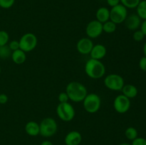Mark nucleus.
<instances>
[{"label":"nucleus","instance_id":"obj_33","mask_svg":"<svg viewBox=\"0 0 146 145\" xmlns=\"http://www.w3.org/2000/svg\"><path fill=\"white\" fill-rule=\"evenodd\" d=\"M140 29L142 31V32L143 33L145 36H146V19L143 20L141 23V27H140Z\"/></svg>","mask_w":146,"mask_h":145},{"label":"nucleus","instance_id":"obj_18","mask_svg":"<svg viewBox=\"0 0 146 145\" xmlns=\"http://www.w3.org/2000/svg\"><path fill=\"white\" fill-rule=\"evenodd\" d=\"M11 58L14 63L17 64V65H21V64L24 63L27 60V55H26V53L22 50L18 49L12 51Z\"/></svg>","mask_w":146,"mask_h":145},{"label":"nucleus","instance_id":"obj_28","mask_svg":"<svg viewBox=\"0 0 146 145\" xmlns=\"http://www.w3.org/2000/svg\"><path fill=\"white\" fill-rule=\"evenodd\" d=\"M58 100L59 101V103H64V102H68L69 100L68 95L66 92H60L58 96Z\"/></svg>","mask_w":146,"mask_h":145},{"label":"nucleus","instance_id":"obj_23","mask_svg":"<svg viewBox=\"0 0 146 145\" xmlns=\"http://www.w3.org/2000/svg\"><path fill=\"white\" fill-rule=\"evenodd\" d=\"M141 0H120L122 5L127 9H135Z\"/></svg>","mask_w":146,"mask_h":145},{"label":"nucleus","instance_id":"obj_27","mask_svg":"<svg viewBox=\"0 0 146 145\" xmlns=\"http://www.w3.org/2000/svg\"><path fill=\"white\" fill-rule=\"evenodd\" d=\"M9 47L10 49L11 50V51H14L16 50L20 49L19 46V41H17V40H13V41H10L9 43Z\"/></svg>","mask_w":146,"mask_h":145},{"label":"nucleus","instance_id":"obj_29","mask_svg":"<svg viewBox=\"0 0 146 145\" xmlns=\"http://www.w3.org/2000/svg\"><path fill=\"white\" fill-rule=\"evenodd\" d=\"M131 145H146V139L143 137H137L132 141Z\"/></svg>","mask_w":146,"mask_h":145},{"label":"nucleus","instance_id":"obj_34","mask_svg":"<svg viewBox=\"0 0 146 145\" xmlns=\"http://www.w3.org/2000/svg\"><path fill=\"white\" fill-rule=\"evenodd\" d=\"M40 145H54V144H53L52 142H50V141L44 140V141H43L42 142H41V144H40Z\"/></svg>","mask_w":146,"mask_h":145},{"label":"nucleus","instance_id":"obj_9","mask_svg":"<svg viewBox=\"0 0 146 145\" xmlns=\"http://www.w3.org/2000/svg\"><path fill=\"white\" fill-rule=\"evenodd\" d=\"M131 105V99L123 94L118 95L113 101L114 109L119 114L126 113L130 109Z\"/></svg>","mask_w":146,"mask_h":145},{"label":"nucleus","instance_id":"obj_1","mask_svg":"<svg viewBox=\"0 0 146 145\" xmlns=\"http://www.w3.org/2000/svg\"><path fill=\"white\" fill-rule=\"evenodd\" d=\"M65 92L68 95L69 100L74 102H83L88 94V91L84 85L77 81L70 82L66 85Z\"/></svg>","mask_w":146,"mask_h":145},{"label":"nucleus","instance_id":"obj_4","mask_svg":"<svg viewBox=\"0 0 146 145\" xmlns=\"http://www.w3.org/2000/svg\"><path fill=\"white\" fill-rule=\"evenodd\" d=\"M83 105L87 112L90 114L96 113L101 107V98L96 93H88L83 100Z\"/></svg>","mask_w":146,"mask_h":145},{"label":"nucleus","instance_id":"obj_20","mask_svg":"<svg viewBox=\"0 0 146 145\" xmlns=\"http://www.w3.org/2000/svg\"><path fill=\"white\" fill-rule=\"evenodd\" d=\"M116 25L117 24L109 20L103 24V31L107 34H113L116 30Z\"/></svg>","mask_w":146,"mask_h":145},{"label":"nucleus","instance_id":"obj_2","mask_svg":"<svg viewBox=\"0 0 146 145\" xmlns=\"http://www.w3.org/2000/svg\"><path fill=\"white\" fill-rule=\"evenodd\" d=\"M84 69L86 75L92 79H100L106 74V67L104 64L101 61L93 58L86 61Z\"/></svg>","mask_w":146,"mask_h":145},{"label":"nucleus","instance_id":"obj_14","mask_svg":"<svg viewBox=\"0 0 146 145\" xmlns=\"http://www.w3.org/2000/svg\"><path fill=\"white\" fill-rule=\"evenodd\" d=\"M106 47L103 45V44H98L94 45V47H93L92 50L90 53V55H91V58L101 61V59H103L106 55Z\"/></svg>","mask_w":146,"mask_h":145},{"label":"nucleus","instance_id":"obj_31","mask_svg":"<svg viewBox=\"0 0 146 145\" xmlns=\"http://www.w3.org/2000/svg\"><path fill=\"white\" fill-rule=\"evenodd\" d=\"M9 100V98L6 94L1 93L0 94V104L1 105H4L7 103Z\"/></svg>","mask_w":146,"mask_h":145},{"label":"nucleus","instance_id":"obj_3","mask_svg":"<svg viewBox=\"0 0 146 145\" xmlns=\"http://www.w3.org/2000/svg\"><path fill=\"white\" fill-rule=\"evenodd\" d=\"M39 134L43 137H51L56 134L58 130V125L52 117H46L39 123Z\"/></svg>","mask_w":146,"mask_h":145},{"label":"nucleus","instance_id":"obj_30","mask_svg":"<svg viewBox=\"0 0 146 145\" xmlns=\"http://www.w3.org/2000/svg\"><path fill=\"white\" fill-rule=\"evenodd\" d=\"M139 68L143 71H146V57L143 56L139 61Z\"/></svg>","mask_w":146,"mask_h":145},{"label":"nucleus","instance_id":"obj_36","mask_svg":"<svg viewBox=\"0 0 146 145\" xmlns=\"http://www.w3.org/2000/svg\"><path fill=\"white\" fill-rule=\"evenodd\" d=\"M119 145H131V144H128V143H121Z\"/></svg>","mask_w":146,"mask_h":145},{"label":"nucleus","instance_id":"obj_38","mask_svg":"<svg viewBox=\"0 0 146 145\" xmlns=\"http://www.w3.org/2000/svg\"><path fill=\"white\" fill-rule=\"evenodd\" d=\"M31 145H37V144H31Z\"/></svg>","mask_w":146,"mask_h":145},{"label":"nucleus","instance_id":"obj_8","mask_svg":"<svg viewBox=\"0 0 146 145\" xmlns=\"http://www.w3.org/2000/svg\"><path fill=\"white\" fill-rule=\"evenodd\" d=\"M20 49L25 53H29L34 50L38 44V39L36 35L32 33L24 34L19 39Z\"/></svg>","mask_w":146,"mask_h":145},{"label":"nucleus","instance_id":"obj_19","mask_svg":"<svg viewBox=\"0 0 146 145\" xmlns=\"http://www.w3.org/2000/svg\"><path fill=\"white\" fill-rule=\"evenodd\" d=\"M136 14L141 20L146 19V0H141L136 8Z\"/></svg>","mask_w":146,"mask_h":145},{"label":"nucleus","instance_id":"obj_7","mask_svg":"<svg viewBox=\"0 0 146 145\" xmlns=\"http://www.w3.org/2000/svg\"><path fill=\"white\" fill-rule=\"evenodd\" d=\"M128 16V9L121 4L111 7L110 10V20L115 24H121Z\"/></svg>","mask_w":146,"mask_h":145},{"label":"nucleus","instance_id":"obj_13","mask_svg":"<svg viewBox=\"0 0 146 145\" xmlns=\"http://www.w3.org/2000/svg\"><path fill=\"white\" fill-rule=\"evenodd\" d=\"M82 142V135L76 130L71 131L66 135L64 143L66 145H79Z\"/></svg>","mask_w":146,"mask_h":145},{"label":"nucleus","instance_id":"obj_16","mask_svg":"<svg viewBox=\"0 0 146 145\" xmlns=\"http://www.w3.org/2000/svg\"><path fill=\"white\" fill-rule=\"evenodd\" d=\"M96 20L101 24L106 22L110 20V10L107 7H102L97 9L96 12Z\"/></svg>","mask_w":146,"mask_h":145},{"label":"nucleus","instance_id":"obj_17","mask_svg":"<svg viewBox=\"0 0 146 145\" xmlns=\"http://www.w3.org/2000/svg\"><path fill=\"white\" fill-rule=\"evenodd\" d=\"M121 91L123 92V95L129 99L135 98L138 93V88L133 84H125Z\"/></svg>","mask_w":146,"mask_h":145},{"label":"nucleus","instance_id":"obj_15","mask_svg":"<svg viewBox=\"0 0 146 145\" xmlns=\"http://www.w3.org/2000/svg\"><path fill=\"white\" fill-rule=\"evenodd\" d=\"M26 133L31 136H36L40 133L39 124L35 121H30L28 122L25 125Z\"/></svg>","mask_w":146,"mask_h":145},{"label":"nucleus","instance_id":"obj_6","mask_svg":"<svg viewBox=\"0 0 146 145\" xmlns=\"http://www.w3.org/2000/svg\"><path fill=\"white\" fill-rule=\"evenodd\" d=\"M104 85L108 89L113 91H121L125 85L123 78L118 74H109L104 78Z\"/></svg>","mask_w":146,"mask_h":145},{"label":"nucleus","instance_id":"obj_35","mask_svg":"<svg viewBox=\"0 0 146 145\" xmlns=\"http://www.w3.org/2000/svg\"><path fill=\"white\" fill-rule=\"evenodd\" d=\"M143 52L144 56L146 57V42L144 44L143 47Z\"/></svg>","mask_w":146,"mask_h":145},{"label":"nucleus","instance_id":"obj_37","mask_svg":"<svg viewBox=\"0 0 146 145\" xmlns=\"http://www.w3.org/2000/svg\"><path fill=\"white\" fill-rule=\"evenodd\" d=\"M1 66H0V75H1Z\"/></svg>","mask_w":146,"mask_h":145},{"label":"nucleus","instance_id":"obj_32","mask_svg":"<svg viewBox=\"0 0 146 145\" xmlns=\"http://www.w3.org/2000/svg\"><path fill=\"white\" fill-rule=\"evenodd\" d=\"M106 1L108 6H110L111 7H113L115 6H117L118 4H121L120 0H106Z\"/></svg>","mask_w":146,"mask_h":145},{"label":"nucleus","instance_id":"obj_24","mask_svg":"<svg viewBox=\"0 0 146 145\" xmlns=\"http://www.w3.org/2000/svg\"><path fill=\"white\" fill-rule=\"evenodd\" d=\"M9 41V35L6 31H0V46L7 45Z\"/></svg>","mask_w":146,"mask_h":145},{"label":"nucleus","instance_id":"obj_11","mask_svg":"<svg viewBox=\"0 0 146 145\" xmlns=\"http://www.w3.org/2000/svg\"><path fill=\"white\" fill-rule=\"evenodd\" d=\"M94 47V43L89 38H81L76 44V50L82 55H88Z\"/></svg>","mask_w":146,"mask_h":145},{"label":"nucleus","instance_id":"obj_26","mask_svg":"<svg viewBox=\"0 0 146 145\" xmlns=\"http://www.w3.org/2000/svg\"><path fill=\"white\" fill-rule=\"evenodd\" d=\"M15 0H0V7L2 9H9L14 4Z\"/></svg>","mask_w":146,"mask_h":145},{"label":"nucleus","instance_id":"obj_10","mask_svg":"<svg viewBox=\"0 0 146 145\" xmlns=\"http://www.w3.org/2000/svg\"><path fill=\"white\" fill-rule=\"evenodd\" d=\"M103 24L96 20H92L87 24L86 27V33L89 38H96L102 34Z\"/></svg>","mask_w":146,"mask_h":145},{"label":"nucleus","instance_id":"obj_5","mask_svg":"<svg viewBox=\"0 0 146 145\" xmlns=\"http://www.w3.org/2000/svg\"><path fill=\"white\" fill-rule=\"evenodd\" d=\"M56 113L59 119L64 122L73 120L76 115L74 107L68 102L58 104L56 107Z\"/></svg>","mask_w":146,"mask_h":145},{"label":"nucleus","instance_id":"obj_12","mask_svg":"<svg viewBox=\"0 0 146 145\" xmlns=\"http://www.w3.org/2000/svg\"><path fill=\"white\" fill-rule=\"evenodd\" d=\"M124 23L128 29L131 31H136L141 27L142 21L141 18L136 14H132L131 15H128Z\"/></svg>","mask_w":146,"mask_h":145},{"label":"nucleus","instance_id":"obj_21","mask_svg":"<svg viewBox=\"0 0 146 145\" xmlns=\"http://www.w3.org/2000/svg\"><path fill=\"white\" fill-rule=\"evenodd\" d=\"M125 136L128 140L133 141L138 136V130L133 127H129L125 131Z\"/></svg>","mask_w":146,"mask_h":145},{"label":"nucleus","instance_id":"obj_25","mask_svg":"<svg viewBox=\"0 0 146 145\" xmlns=\"http://www.w3.org/2000/svg\"><path fill=\"white\" fill-rule=\"evenodd\" d=\"M144 38H145V35H144V34L141 29L134 31L133 34V38L134 39V41H137V42H140V41H143Z\"/></svg>","mask_w":146,"mask_h":145},{"label":"nucleus","instance_id":"obj_22","mask_svg":"<svg viewBox=\"0 0 146 145\" xmlns=\"http://www.w3.org/2000/svg\"><path fill=\"white\" fill-rule=\"evenodd\" d=\"M11 53H12V51L8 45L0 46V58L1 59H7L11 57Z\"/></svg>","mask_w":146,"mask_h":145}]
</instances>
